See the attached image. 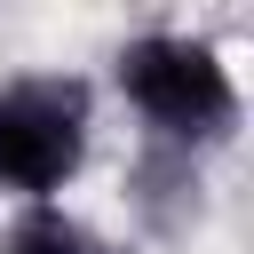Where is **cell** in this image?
<instances>
[{"mask_svg": "<svg viewBox=\"0 0 254 254\" xmlns=\"http://www.w3.org/2000/svg\"><path fill=\"white\" fill-rule=\"evenodd\" d=\"M111 87H119L127 111L143 119V143H175V151L230 143V135H238V111H246L222 48L198 40V32H167V24L119 40Z\"/></svg>", "mask_w": 254, "mask_h": 254, "instance_id": "6da1fadb", "label": "cell"}, {"mask_svg": "<svg viewBox=\"0 0 254 254\" xmlns=\"http://www.w3.org/2000/svg\"><path fill=\"white\" fill-rule=\"evenodd\" d=\"M127 214H135L151 238H183V230L206 214V175H198V151L143 143V151L127 159Z\"/></svg>", "mask_w": 254, "mask_h": 254, "instance_id": "3957f363", "label": "cell"}, {"mask_svg": "<svg viewBox=\"0 0 254 254\" xmlns=\"http://www.w3.org/2000/svg\"><path fill=\"white\" fill-rule=\"evenodd\" d=\"M95 135V87L79 71H8L0 79V190L16 206H48Z\"/></svg>", "mask_w": 254, "mask_h": 254, "instance_id": "7a4b0ae2", "label": "cell"}, {"mask_svg": "<svg viewBox=\"0 0 254 254\" xmlns=\"http://www.w3.org/2000/svg\"><path fill=\"white\" fill-rule=\"evenodd\" d=\"M0 254H111V238L79 222L64 198H48V206H16V222L0 230Z\"/></svg>", "mask_w": 254, "mask_h": 254, "instance_id": "277c9868", "label": "cell"}]
</instances>
